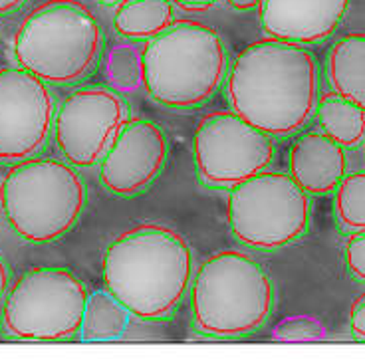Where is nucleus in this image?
<instances>
[{
  "label": "nucleus",
  "instance_id": "nucleus-1",
  "mask_svg": "<svg viewBox=\"0 0 365 359\" xmlns=\"http://www.w3.org/2000/svg\"><path fill=\"white\" fill-rule=\"evenodd\" d=\"M319 68L302 44L266 36L235 58L227 76L230 110L270 137L300 131L316 113Z\"/></svg>",
  "mask_w": 365,
  "mask_h": 359
},
{
  "label": "nucleus",
  "instance_id": "nucleus-14",
  "mask_svg": "<svg viewBox=\"0 0 365 359\" xmlns=\"http://www.w3.org/2000/svg\"><path fill=\"white\" fill-rule=\"evenodd\" d=\"M290 175L308 194L331 193L347 175L346 149L324 131H310L290 151Z\"/></svg>",
  "mask_w": 365,
  "mask_h": 359
},
{
  "label": "nucleus",
  "instance_id": "nucleus-27",
  "mask_svg": "<svg viewBox=\"0 0 365 359\" xmlns=\"http://www.w3.org/2000/svg\"><path fill=\"white\" fill-rule=\"evenodd\" d=\"M24 2H26V0H0V16L16 12Z\"/></svg>",
  "mask_w": 365,
  "mask_h": 359
},
{
  "label": "nucleus",
  "instance_id": "nucleus-7",
  "mask_svg": "<svg viewBox=\"0 0 365 359\" xmlns=\"http://www.w3.org/2000/svg\"><path fill=\"white\" fill-rule=\"evenodd\" d=\"M88 290L64 268H34L12 284L2 304V323L24 341H66L80 335Z\"/></svg>",
  "mask_w": 365,
  "mask_h": 359
},
{
  "label": "nucleus",
  "instance_id": "nucleus-17",
  "mask_svg": "<svg viewBox=\"0 0 365 359\" xmlns=\"http://www.w3.org/2000/svg\"><path fill=\"white\" fill-rule=\"evenodd\" d=\"M316 120L322 131L344 149L361 145L365 139V110L338 93L326 92L318 98Z\"/></svg>",
  "mask_w": 365,
  "mask_h": 359
},
{
  "label": "nucleus",
  "instance_id": "nucleus-3",
  "mask_svg": "<svg viewBox=\"0 0 365 359\" xmlns=\"http://www.w3.org/2000/svg\"><path fill=\"white\" fill-rule=\"evenodd\" d=\"M143 85L161 105L189 110L219 92L227 76V48L199 20H177L159 36L145 40Z\"/></svg>",
  "mask_w": 365,
  "mask_h": 359
},
{
  "label": "nucleus",
  "instance_id": "nucleus-26",
  "mask_svg": "<svg viewBox=\"0 0 365 359\" xmlns=\"http://www.w3.org/2000/svg\"><path fill=\"white\" fill-rule=\"evenodd\" d=\"M6 292H9V268L4 264V260L0 258V304H2Z\"/></svg>",
  "mask_w": 365,
  "mask_h": 359
},
{
  "label": "nucleus",
  "instance_id": "nucleus-24",
  "mask_svg": "<svg viewBox=\"0 0 365 359\" xmlns=\"http://www.w3.org/2000/svg\"><path fill=\"white\" fill-rule=\"evenodd\" d=\"M175 4L182 10H195V12H205L210 10L219 0H173Z\"/></svg>",
  "mask_w": 365,
  "mask_h": 359
},
{
  "label": "nucleus",
  "instance_id": "nucleus-9",
  "mask_svg": "<svg viewBox=\"0 0 365 359\" xmlns=\"http://www.w3.org/2000/svg\"><path fill=\"white\" fill-rule=\"evenodd\" d=\"M270 135L235 111L205 113L195 129L192 157L197 175L209 187H235L270 165Z\"/></svg>",
  "mask_w": 365,
  "mask_h": 359
},
{
  "label": "nucleus",
  "instance_id": "nucleus-29",
  "mask_svg": "<svg viewBox=\"0 0 365 359\" xmlns=\"http://www.w3.org/2000/svg\"><path fill=\"white\" fill-rule=\"evenodd\" d=\"M364 153H365V139H364Z\"/></svg>",
  "mask_w": 365,
  "mask_h": 359
},
{
  "label": "nucleus",
  "instance_id": "nucleus-21",
  "mask_svg": "<svg viewBox=\"0 0 365 359\" xmlns=\"http://www.w3.org/2000/svg\"><path fill=\"white\" fill-rule=\"evenodd\" d=\"M319 323L308 318H292V320H286L280 323V328L274 332V338L286 341H296V340H312V338H318Z\"/></svg>",
  "mask_w": 365,
  "mask_h": 359
},
{
  "label": "nucleus",
  "instance_id": "nucleus-23",
  "mask_svg": "<svg viewBox=\"0 0 365 359\" xmlns=\"http://www.w3.org/2000/svg\"><path fill=\"white\" fill-rule=\"evenodd\" d=\"M349 326H351V333L357 340L365 341V292L359 294L351 304L349 310Z\"/></svg>",
  "mask_w": 365,
  "mask_h": 359
},
{
  "label": "nucleus",
  "instance_id": "nucleus-28",
  "mask_svg": "<svg viewBox=\"0 0 365 359\" xmlns=\"http://www.w3.org/2000/svg\"><path fill=\"white\" fill-rule=\"evenodd\" d=\"M103 2H108V4H110V2H119V0H103Z\"/></svg>",
  "mask_w": 365,
  "mask_h": 359
},
{
  "label": "nucleus",
  "instance_id": "nucleus-20",
  "mask_svg": "<svg viewBox=\"0 0 365 359\" xmlns=\"http://www.w3.org/2000/svg\"><path fill=\"white\" fill-rule=\"evenodd\" d=\"M334 209L346 232H365V171L349 173L336 187Z\"/></svg>",
  "mask_w": 365,
  "mask_h": 359
},
{
  "label": "nucleus",
  "instance_id": "nucleus-8",
  "mask_svg": "<svg viewBox=\"0 0 365 359\" xmlns=\"http://www.w3.org/2000/svg\"><path fill=\"white\" fill-rule=\"evenodd\" d=\"M310 217V194L286 173L260 171L228 194V224L250 249H282L306 232Z\"/></svg>",
  "mask_w": 365,
  "mask_h": 359
},
{
  "label": "nucleus",
  "instance_id": "nucleus-6",
  "mask_svg": "<svg viewBox=\"0 0 365 359\" xmlns=\"http://www.w3.org/2000/svg\"><path fill=\"white\" fill-rule=\"evenodd\" d=\"M86 207V184L73 165L30 157L12 163L0 183V211L28 242H52L76 227Z\"/></svg>",
  "mask_w": 365,
  "mask_h": 359
},
{
  "label": "nucleus",
  "instance_id": "nucleus-11",
  "mask_svg": "<svg viewBox=\"0 0 365 359\" xmlns=\"http://www.w3.org/2000/svg\"><path fill=\"white\" fill-rule=\"evenodd\" d=\"M48 83L24 68H0V163H19L44 149L54 123Z\"/></svg>",
  "mask_w": 365,
  "mask_h": 359
},
{
  "label": "nucleus",
  "instance_id": "nucleus-13",
  "mask_svg": "<svg viewBox=\"0 0 365 359\" xmlns=\"http://www.w3.org/2000/svg\"><path fill=\"white\" fill-rule=\"evenodd\" d=\"M349 0H262L264 34L302 46L328 40L346 19Z\"/></svg>",
  "mask_w": 365,
  "mask_h": 359
},
{
  "label": "nucleus",
  "instance_id": "nucleus-5",
  "mask_svg": "<svg viewBox=\"0 0 365 359\" xmlns=\"http://www.w3.org/2000/svg\"><path fill=\"white\" fill-rule=\"evenodd\" d=\"M272 308V280L245 252L220 250L202 262L192 280V322L210 338L256 332L268 322Z\"/></svg>",
  "mask_w": 365,
  "mask_h": 359
},
{
  "label": "nucleus",
  "instance_id": "nucleus-15",
  "mask_svg": "<svg viewBox=\"0 0 365 359\" xmlns=\"http://www.w3.org/2000/svg\"><path fill=\"white\" fill-rule=\"evenodd\" d=\"M331 92L365 110V32H351L338 40L328 56Z\"/></svg>",
  "mask_w": 365,
  "mask_h": 359
},
{
  "label": "nucleus",
  "instance_id": "nucleus-22",
  "mask_svg": "<svg viewBox=\"0 0 365 359\" xmlns=\"http://www.w3.org/2000/svg\"><path fill=\"white\" fill-rule=\"evenodd\" d=\"M346 262L349 272L365 282V232H351L346 242Z\"/></svg>",
  "mask_w": 365,
  "mask_h": 359
},
{
  "label": "nucleus",
  "instance_id": "nucleus-10",
  "mask_svg": "<svg viewBox=\"0 0 365 359\" xmlns=\"http://www.w3.org/2000/svg\"><path fill=\"white\" fill-rule=\"evenodd\" d=\"M128 120V103L118 92L86 85L70 93L56 111V143L70 165L93 167L101 163Z\"/></svg>",
  "mask_w": 365,
  "mask_h": 359
},
{
  "label": "nucleus",
  "instance_id": "nucleus-2",
  "mask_svg": "<svg viewBox=\"0 0 365 359\" xmlns=\"http://www.w3.org/2000/svg\"><path fill=\"white\" fill-rule=\"evenodd\" d=\"M192 280V256L179 232L141 224L119 234L103 256V282L139 320L169 318Z\"/></svg>",
  "mask_w": 365,
  "mask_h": 359
},
{
  "label": "nucleus",
  "instance_id": "nucleus-25",
  "mask_svg": "<svg viewBox=\"0 0 365 359\" xmlns=\"http://www.w3.org/2000/svg\"><path fill=\"white\" fill-rule=\"evenodd\" d=\"M227 4L235 10H255L260 9L262 0H227Z\"/></svg>",
  "mask_w": 365,
  "mask_h": 359
},
{
  "label": "nucleus",
  "instance_id": "nucleus-4",
  "mask_svg": "<svg viewBox=\"0 0 365 359\" xmlns=\"http://www.w3.org/2000/svg\"><path fill=\"white\" fill-rule=\"evenodd\" d=\"M103 48V32L78 0H48L20 22L12 52L20 68L46 83L66 85L91 74Z\"/></svg>",
  "mask_w": 365,
  "mask_h": 359
},
{
  "label": "nucleus",
  "instance_id": "nucleus-19",
  "mask_svg": "<svg viewBox=\"0 0 365 359\" xmlns=\"http://www.w3.org/2000/svg\"><path fill=\"white\" fill-rule=\"evenodd\" d=\"M103 76L113 92L133 93L143 85V50L133 42H118L103 60Z\"/></svg>",
  "mask_w": 365,
  "mask_h": 359
},
{
  "label": "nucleus",
  "instance_id": "nucleus-18",
  "mask_svg": "<svg viewBox=\"0 0 365 359\" xmlns=\"http://www.w3.org/2000/svg\"><path fill=\"white\" fill-rule=\"evenodd\" d=\"M129 322V312L110 294V290H93L88 296L80 338L83 341L119 340Z\"/></svg>",
  "mask_w": 365,
  "mask_h": 359
},
{
  "label": "nucleus",
  "instance_id": "nucleus-12",
  "mask_svg": "<svg viewBox=\"0 0 365 359\" xmlns=\"http://www.w3.org/2000/svg\"><path fill=\"white\" fill-rule=\"evenodd\" d=\"M167 149V137L157 123L129 118L101 159V184L119 197L141 193L161 173Z\"/></svg>",
  "mask_w": 365,
  "mask_h": 359
},
{
  "label": "nucleus",
  "instance_id": "nucleus-16",
  "mask_svg": "<svg viewBox=\"0 0 365 359\" xmlns=\"http://www.w3.org/2000/svg\"><path fill=\"white\" fill-rule=\"evenodd\" d=\"M175 22L171 0H119L113 26L128 40H151Z\"/></svg>",
  "mask_w": 365,
  "mask_h": 359
}]
</instances>
